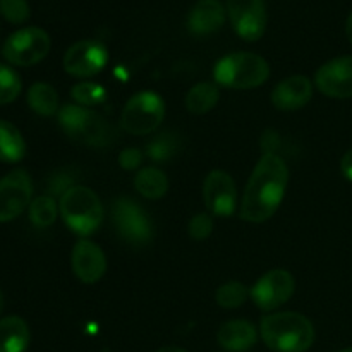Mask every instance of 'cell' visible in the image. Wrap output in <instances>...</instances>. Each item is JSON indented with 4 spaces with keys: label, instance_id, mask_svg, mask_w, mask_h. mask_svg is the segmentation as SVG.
I'll list each match as a JSON object with an SVG mask.
<instances>
[{
    "label": "cell",
    "instance_id": "4316f807",
    "mask_svg": "<svg viewBox=\"0 0 352 352\" xmlns=\"http://www.w3.org/2000/svg\"><path fill=\"white\" fill-rule=\"evenodd\" d=\"M21 88L19 74L9 65L0 64V105L14 102L19 96Z\"/></svg>",
    "mask_w": 352,
    "mask_h": 352
},
{
    "label": "cell",
    "instance_id": "2e32d148",
    "mask_svg": "<svg viewBox=\"0 0 352 352\" xmlns=\"http://www.w3.org/2000/svg\"><path fill=\"white\" fill-rule=\"evenodd\" d=\"M313 96V82L306 76H291L272 91V103L282 112H294L308 105Z\"/></svg>",
    "mask_w": 352,
    "mask_h": 352
},
{
    "label": "cell",
    "instance_id": "4dcf8cb0",
    "mask_svg": "<svg viewBox=\"0 0 352 352\" xmlns=\"http://www.w3.org/2000/svg\"><path fill=\"white\" fill-rule=\"evenodd\" d=\"M74 175L71 174V172H58V174H55V177L50 179V186H48V189H50V196H64V192H67L69 189L74 188V186H78L74 182Z\"/></svg>",
    "mask_w": 352,
    "mask_h": 352
},
{
    "label": "cell",
    "instance_id": "83f0119b",
    "mask_svg": "<svg viewBox=\"0 0 352 352\" xmlns=\"http://www.w3.org/2000/svg\"><path fill=\"white\" fill-rule=\"evenodd\" d=\"M175 134L170 133H165L157 136L155 140H151V143L148 144V157L155 162H165V160H170L179 150V143L175 140Z\"/></svg>",
    "mask_w": 352,
    "mask_h": 352
},
{
    "label": "cell",
    "instance_id": "603a6c76",
    "mask_svg": "<svg viewBox=\"0 0 352 352\" xmlns=\"http://www.w3.org/2000/svg\"><path fill=\"white\" fill-rule=\"evenodd\" d=\"M28 105L38 116L50 117L54 113H58L57 89L48 82H34L28 89Z\"/></svg>",
    "mask_w": 352,
    "mask_h": 352
},
{
    "label": "cell",
    "instance_id": "5bb4252c",
    "mask_svg": "<svg viewBox=\"0 0 352 352\" xmlns=\"http://www.w3.org/2000/svg\"><path fill=\"white\" fill-rule=\"evenodd\" d=\"M315 85L330 98H352V55L325 62L316 71Z\"/></svg>",
    "mask_w": 352,
    "mask_h": 352
},
{
    "label": "cell",
    "instance_id": "836d02e7",
    "mask_svg": "<svg viewBox=\"0 0 352 352\" xmlns=\"http://www.w3.org/2000/svg\"><path fill=\"white\" fill-rule=\"evenodd\" d=\"M340 170H342L344 177L352 182V148L344 155L342 160H340Z\"/></svg>",
    "mask_w": 352,
    "mask_h": 352
},
{
    "label": "cell",
    "instance_id": "9c48e42d",
    "mask_svg": "<svg viewBox=\"0 0 352 352\" xmlns=\"http://www.w3.org/2000/svg\"><path fill=\"white\" fill-rule=\"evenodd\" d=\"M296 280L291 272L275 268L258 278L256 284L251 287L250 294L258 308L263 311H274L292 298Z\"/></svg>",
    "mask_w": 352,
    "mask_h": 352
},
{
    "label": "cell",
    "instance_id": "f1b7e54d",
    "mask_svg": "<svg viewBox=\"0 0 352 352\" xmlns=\"http://www.w3.org/2000/svg\"><path fill=\"white\" fill-rule=\"evenodd\" d=\"M0 14L12 24H23L30 19L31 10L26 0H0Z\"/></svg>",
    "mask_w": 352,
    "mask_h": 352
},
{
    "label": "cell",
    "instance_id": "8fae6325",
    "mask_svg": "<svg viewBox=\"0 0 352 352\" xmlns=\"http://www.w3.org/2000/svg\"><path fill=\"white\" fill-rule=\"evenodd\" d=\"M227 12L243 40L256 41L265 34L268 19L265 0H227Z\"/></svg>",
    "mask_w": 352,
    "mask_h": 352
},
{
    "label": "cell",
    "instance_id": "1f68e13d",
    "mask_svg": "<svg viewBox=\"0 0 352 352\" xmlns=\"http://www.w3.org/2000/svg\"><path fill=\"white\" fill-rule=\"evenodd\" d=\"M120 167L126 170H136L141 164H143V153L138 148H126L122 153L119 155Z\"/></svg>",
    "mask_w": 352,
    "mask_h": 352
},
{
    "label": "cell",
    "instance_id": "7a4b0ae2",
    "mask_svg": "<svg viewBox=\"0 0 352 352\" xmlns=\"http://www.w3.org/2000/svg\"><path fill=\"white\" fill-rule=\"evenodd\" d=\"M260 333L268 349L275 352H306L315 342V327L305 315L282 311L261 320Z\"/></svg>",
    "mask_w": 352,
    "mask_h": 352
},
{
    "label": "cell",
    "instance_id": "74e56055",
    "mask_svg": "<svg viewBox=\"0 0 352 352\" xmlns=\"http://www.w3.org/2000/svg\"><path fill=\"white\" fill-rule=\"evenodd\" d=\"M339 352H352V347H349V349H342V351H339Z\"/></svg>",
    "mask_w": 352,
    "mask_h": 352
},
{
    "label": "cell",
    "instance_id": "7402d4cb",
    "mask_svg": "<svg viewBox=\"0 0 352 352\" xmlns=\"http://www.w3.org/2000/svg\"><path fill=\"white\" fill-rule=\"evenodd\" d=\"M220 93L215 82H198L186 95V109L196 116L208 113L219 103Z\"/></svg>",
    "mask_w": 352,
    "mask_h": 352
},
{
    "label": "cell",
    "instance_id": "5b68a950",
    "mask_svg": "<svg viewBox=\"0 0 352 352\" xmlns=\"http://www.w3.org/2000/svg\"><path fill=\"white\" fill-rule=\"evenodd\" d=\"M270 76V65L261 55L236 52L220 58L213 69L217 85L230 89H253Z\"/></svg>",
    "mask_w": 352,
    "mask_h": 352
},
{
    "label": "cell",
    "instance_id": "7c38bea8",
    "mask_svg": "<svg viewBox=\"0 0 352 352\" xmlns=\"http://www.w3.org/2000/svg\"><path fill=\"white\" fill-rule=\"evenodd\" d=\"M109 62V50L102 41L81 40L64 55V71L74 78H91L103 71Z\"/></svg>",
    "mask_w": 352,
    "mask_h": 352
},
{
    "label": "cell",
    "instance_id": "44dd1931",
    "mask_svg": "<svg viewBox=\"0 0 352 352\" xmlns=\"http://www.w3.org/2000/svg\"><path fill=\"white\" fill-rule=\"evenodd\" d=\"M134 188L143 198L160 199L168 191V179L160 168L144 167L134 177Z\"/></svg>",
    "mask_w": 352,
    "mask_h": 352
},
{
    "label": "cell",
    "instance_id": "ac0fdd59",
    "mask_svg": "<svg viewBox=\"0 0 352 352\" xmlns=\"http://www.w3.org/2000/svg\"><path fill=\"white\" fill-rule=\"evenodd\" d=\"M217 340L226 351L246 352L258 342V330L246 320H230L220 327Z\"/></svg>",
    "mask_w": 352,
    "mask_h": 352
},
{
    "label": "cell",
    "instance_id": "6da1fadb",
    "mask_svg": "<svg viewBox=\"0 0 352 352\" xmlns=\"http://www.w3.org/2000/svg\"><path fill=\"white\" fill-rule=\"evenodd\" d=\"M289 168L280 155H263L254 167L241 203V219L261 223L274 217L284 199Z\"/></svg>",
    "mask_w": 352,
    "mask_h": 352
},
{
    "label": "cell",
    "instance_id": "cb8c5ba5",
    "mask_svg": "<svg viewBox=\"0 0 352 352\" xmlns=\"http://www.w3.org/2000/svg\"><path fill=\"white\" fill-rule=\"evenodd\" d=\"M58 212L60 210H58V205L54 196H38L30 205V220L36 227L45 229V227H50L57 220Z\"/></svg>",
    "mask_w": 352,
    "mask_h": 352
},
{
    "label": "cell",
    "instance_id": "3957f363",
    "mask_svg": "<svg viewBox=\"0 0 352 352\" xmlns=\"http://www.w3.org/2000/svg\"><path fill=\"white\" fill-rule=\"evenodd\" d=\"M57 116L62 131L78 143L93 148H107L116 143V127L95 110L74 103L62 107Z\"/></svg>",
    "mask_w": 352,
    "mask_h": 352
},
{
    "label": "cell",
    "instance_id": "8992f818",
    "mask_svg": "<svg viewBox=\"0 0 352 352\" xmlns=\"http://www.w3.org/2000/svg\"><path fill=\"white\" fill-rule=\"evenodd\" d=\"M165 117V102L158 93L140 91L126 103L120 116V127L126 133L144 136L160 127Z\"/></svg>",
    "mask_w": 352,
    "mask_h": 352
},
{
    "label": "cell",
    "instance_id": "ffe728a7",
    "mask_svg": "<svg viewBox=\"0 0 352 352\" xmlns=\"http://www.w3.org/2000/svg\"><path fill=\"white\" fill-rule=\"evenodd\" d=\"M26 155V143L23 134L14 124L0 119V162L16 164Z\"/></svg>",
    "mask_w": 352,
    "mask_h": 352
},
{
    "label": "cell",
    "instance_id": "d6a6232c",
    "mask_svg": "<svg viewBox=\"0 0 352 352\" xmlns=\"http://www.w3.org/2000/svg\"><path fill=\"white\" fill-rule=\"evenodd\" d=\"M260 144L263 148V155H277L278 148H280V136H278L277 131L268 129L261 136Z\"/></svg>",
    "mask_w": 352,
    "mask_h": 352
},
{
    "label": "cell",
    "instance_id": "484cf974",
    "mask_svg": "<svg viewBox=\"0 0 352 352\" xmlns=\"http://www.w3.org/2000/svg\"><path fill=\"white\" fill-rule=\"evenodd\" d=\"M248 298V289L244 287L241 282H227V284L220 285L219 291H217L215 299L217 305L222 306L226 309H236L239 306H243L246 302Z\"/></svg>",
    "mask_w": 352,
    "mask_h": 352
},
{
    "label": "cell",
    "instance_id": "f546056e",
    "mask_svg": "<svg viewBox=\"0 0 352 352\" xmlns=\"http://www.w3.org/2000/svg\"><path fill=\"white\" fill-rule=\"evenodd\" d=\"M189 236L196 241H205L213 232V215L210 213H198L189 222Z\"/></svg>",
    "mask_w": 352,
    "mask_h": 352
},
{
    "label": "cell",
    "instance_id": "d4e9b609",
    "mask_svg": "<svg viewBox=\"0 0 352 352\" xmlns=\"http://www.w3.org/2000/svg\"><path fill=\"white\" fill-rule=\"evenodd\" d=\"M71 96L76 102V105L86 107V109H91V107L102 105L107 100V91L103 86H100L98 82L91 81H82L78 85L72 86Z\"/></svg>",
    "mask_w": 352,
    "mask_h": 352
},
{
    "label": "cell",
    "instance_id": "8d00e7d4",
    "mask_svg": "<svg viewBox=\"0 0 352 352\" xmlns=\"http://www.w3.org/2000/svg\"><path fill=\"white\" fill-rule=\"evenodd\" d=\"M2 309H3V294L2 291H0V313H2Z\"/></svg>",
    "mask_w": 352,
    "mask_h": 352
},
{
    "label": "cell",
    "instance_id": "52a82bcc",
    "mask_svg": "<svg viewBox=\"0 0 352 352\" xmlns=\"http://www.w3.org/2000/svg\"><path fill=\"white\" fill-rule=\"evenodd\" d=\"M52 47V40L48 33L41 28H23L16 31L6 40L2 48V55L9 64L19 67H30L38 64L48 55Z\"/></svg>",
    "mask_w": 352,
    "mask_h": 352
},
{
    "label": "cell",
    "instance_id": "9a60e30c",
    "mask_svg": "<svg viewBox=\"0 0 352 352\" xmlns=\"http://www.w3.org/2000/svg\"><path fill=\"white\" fill-rule=\"evenodd\" d=\"M72 272L85 284H95L105 275L107 256L102 248L88 239L76 243L71 256Z\"/></svg>",
    "mask_w": 352,
    "mask_h": 352
},
{
    "label": "cell",
    "instance_id": "4fadbf2b",
    "mask_svg": "<svg viewBox=\"0 0 352 352\" xmlns=\"http://www.w3.org/2000/svg\"><path fill=\"white\" fill-rule=\"evenodd\" d=\"M203 199L210 215L227 219L237 206L236 182L227 172L212 170L203 184Z\"/></svg>",
    "mask_w": 352,
    "mask_h": 352
},
{
    "label": "cell",
    "instance_id": "d590c367",
    "mask_svg": "<svg viewBox=\"0 0 352 352\" xmlns=\"http://www.w3.org/2000/svg\"><path fill=\"white\" fill-rule=\"evenodd\" d=\"M157 352H186V351H184V349H181V347L167 346V347H162V349H158Z\"/></svg>",
    "mask_w": 352,
    "mask_h": 352
},
{
    "label": "cell",
    "instance_id": "e0dca14e",
    "mask_svg": "<svg viewBox=\"0 0 352 352\" xmlns=\"http://www.w3.org/2000/svg\"><path fill=\"white\" fill-rule=\"evenodd\" d=\"M226 23V7L219 0H198L188 17V28L196 36L219 31Z\"/></svg>",
    "mask_w": 352,
    "mask_h": 352
},
{
    "label": "cell",
    "instance_id": "ba28073f",
    "mask_svg": "<svg viewBox=\"0 0 352 352\" xmlns=\"http://www.w3.org/2000/svg\"><path fill=\"white\" fill-rule=\"evenodd\" d=\"M112 222L119 236L133 246H146L153 237L150 215L131 198H119L113 201Z\"/></svg>",
    "mask_w": 352,
    "mask_h": 352
},
{
    "label": "cell",
    "instance_id": "e575fe53",
    "mask_svg": "<svg viewBox=\"0 0 352 352\" xmlns=\"http://www.w3.org/2000/svg\"><path fill=\"white\" fill-rule=\"evenodd\" d=\"M346 33H347V38H349V41H351V45H352V14H351L349 17H347Z\"/></svg>",
    "mask_w": 352,
    "mask_h": 352
},
{
    "label": "cell",
    "instance_id": "d6986e66",
    "mask_svg": "<svg viewBox=\"0 0 352 352\" xmlns=\"http://www.w3.org/2000/svg\"><path fill=\"white\" fill-rule=\"evenodd\" d=\"M30 327L19 316L0 320V352H24L30 346Z\"/></svg>",
    "mask_w": 352,
    "mask_h": 352
},
{
    "label": "cell",
    "instance_id": "277c9868",
    "mask_svg": "<svg viewBox=\"0 0 352 352\" xmlns=\"http://www.w3.org/2000/svg\"><path fill=\"white\" fill-rule=\"evenodd\" d=\"M58 210L65 226L81 237L95 234L105 219V208L98 195L93 189L79 184L64 192Z\"/></svg>",
    "mask_w": 352,
    "mask_h": 352
},
{
    "label": "cell",
    "instance_id": "30bf717a",
    "mask_svg": "<svg viewBox=\"0 0 352 352\" xmlns=\"http://www.w3.org/2000/svg\"><path fill=\"white\" fill-rule=\"evenodd\" d=\"M33 198V182L23 168L12 170L0 179V222L17 219Z\"/></svg>",
    "mask_w": 352,
    "mask_h": 352
}]
</instances>
